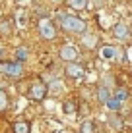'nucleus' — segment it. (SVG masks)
Segmentation results:
<instances>
[{
    "instance_id": "1a4fd4ad",
    "label": "nucleus",
    "mask_w": 132,
    "mask_h": 133,
    "mask_svg": "<svg viewBox=\"0 0 132 133\" xmlns=\"http://www.w3.org/2000/svg\"><path fill=\"white\" fill-rule=\"evenodd\" d=\"M82 43L85 44V48H95V46H97V43H99V37L93 35V33H84Z\"/></svg>"
},
{
    "instance_id": "6e6552de",
    "label": "nucleus",
    "mask_w": 132,
    "mask_h": 133,
    "mask_svg": "<svg viewBox=\"0 0 132 133\" xmlns=\"http://www.w3.org/2000/svg\"><path fill=\"white\" fill-rule=\"evenodd\" d=\"M101 58L103 60H117V48L111 46V44H105V46H101Z\"/></svg>"
},
{
    "instance_id": "f257e3e1",
    "label": "nucleus",
    "mask_w": 132,
    "mask_h": 133,
    "mask_svg": "<svg viewBox=\"0 0 132 133\" xmlns=\"http://www.w3.org/2000/svg\"><path fill=\"white\" fill-rule=\"evenodd\" d=\"M58 21H60V27L68 33H76V35H84L85 29H88V23H85L82 17L78 16H66V14H60L58 16Z\"/></svg>"
},
{
    "instance_id": "ddd939ff",
    "label": "nucleus",
    "mask_w": 132,
    "mask_h": 133,
    "mask_svg": "<svg viewBox=\"0 0 132 133\" xmlns=\"http://www.w3.org/2000/svg\"><path fill=\"white\" fill-rule=\"evenodd\" d=\"M113 97L119 100V102H124V100L128 98V91H126L124 87H119V89H117L115 93H113Z\"/></svg>"
},
{
    "instance_id": "7ed1b4c3",
    "label": "nucleus",
    "mask_w": 132,
    "mask_h": 133,
    "mask_svg": "<svg viewBox=\"0 0 132 133\" xmlns=\"http://www.w3.org/2000/svg\"><path fill=\"white\" fill-rule=\"evenodd\" d=\"M58 56H60V60H64L68 64H74L78 60L80 52H78V48H76L74 44H64V46H60V50H58Z\"/></svg>"
},
{
    "instance_id": "20e7f679",
    "label": "nucleus",
    "mask_w": 132,
    "mask_h": 133,
    "mask_svg": "<svg viewBox=\"0 0 132 133\" xmlns=\"http://www.w3.org/2000/svg\"><path fill=\"white\" fill-rule=\"evenodd\" d=\"M39 35L43 37V39H47V41H53L54 37H56V29H54V25L47 17L39 19Z\"/></svg>"
},
{
    "instance_id": "4468645a",
    "label": "nucleus",
    "mask_w": 132,
    "mask_h": 133,
    "mask_svg": "<svg viewBox=\"0 0 132 133\" xmlns=\"http://www.w3.org/2000/svg\"><path fill=\"white\" fill-rule=\"evenodd\" d=\"M68 6L72 10H84L88 6V0H68Z\"/></svg>"
},
{
    "instance_id": "9d476101",
    "label": "nucleus",
    "mask_w": 132,
    "mask_h": 133,
    "mask_svg": "<svg viewBox=\"0 0 132 133\" xmlns=\"http://www.w3.org/2000/svg\"><path fill=\"white\" fill-rule=\"evenodd\" d=\"M12 131L14 133H29L31 131V123L29 122H16L12 125Z\"/></svg>"
},
{
    "instance_id": "f03ea898",
    "label": "nucleus",
    "mask_w": 132,
    "mask_h": 133,
    "mask_svg": "<svg viewBox=\"0 0 132 133\" xmlns=\"http://www.w3.org/2000/svg\"><path fill=\"white\" fill-rule=\"evenodd\" d=\"M0 71H2L6 77H14V79H16V77L21 75V71H24V70H21V64L20 62L14 60V62H2V64H0Z\"/></svg>"
},
{
    "instance_id": "dca6fc26",
    "label": "nucleus",
    "mask_w": 132,
    "mask_h": 133,
    "mask_svg": "<svg viewBox=\"0 0 132 133\" xmlns=\"http://www.w3.org/2000/svg\"><path fill=\"white\" fill-rule=\"evenodd\" d=\"M105 106L109 108V110H113V112H117V110H120V106H122V102H119L115 97H111V100L105 104Z\"/></svg>"
},
{
    "instance_id": "f3484780",
    "label": "nucleus",
    "mask_w": 132,
    "mask_h": 133,
    "mask_svg": "<svg viewBox=\"0 0 132 133\" xmlns=\"http://www.w3.org/2000/svg\"><path fill=\"white\" fill-rule=\"evenodd\" d=\"M82 133H93V123L89 120H85L84 123H82Z\"/></svg>"
},
{
    "instance_id": "39448f33",
    "label": "nucleus",
    "mask_w": 132,
    "mask_h": 133,
    "mask_svg": "<svg viewBox=\"0 0 132 133\" xmlns=\"http://www.w3.org/2000/svg\"><path fill=\"white\" fill-rule=\"evenodd\" d=\"M113 37H115L117 41H122V43H126V41L132 39V33H130V27L124 23V21H119L115 27H113Z\"/></svg>"
},
{
    "instance_id": "f8f14e48",
    "label": "nucleus",
    "mask_w": 132,
    "mask_h": 133,
    "mask_svg": "<svg viewBox=\"0 0 132 133\" xmlns=\"http://www.w3.org/2000/svg\"><path fill=\"white\" fill-rule=\"evenodd\" d=\"M27 58H29V50H27L25 46H20V48H16V62H25Z\"/></svg>"
},
{
    "instance_id": "423d86ee",
    "label": "nucleus",
    "mask_w": 132,
    "mask_h": 133,
    "mask_svg": "<svg viewBox=\"0 0 132 133\" xmlns=\"http://www.w3.org/2000/svg\"><path fill=\"white\" fill-rule=\"evenodd\" d=\"M47 93H49V87H47V85H43V83H33V85H31V89H29V98L35 100V102H41V100L47 97Z\"/></svg>"
},
{
    "instance_id": "6ab92c4d",
    "label": "nucleus",
    "mask_w": 132,
    "mask_h": 133,
    "mask_svg": "<svg viewBox=\"0 0 132 133\" xmlns=\"http://www.w3.org/2000/svg\"><path fill=\"white\" fill-rule=\"evenodd\" d=\"M6 106H8V97H6V93H0V108L2 110H6Z\"/></svg>"
},
{
    "instance_id": "0eeeda50",
    "label": "nucleus",
    "mask_w": 132,
    "mask_h": 133,
    "mask_svg": "<svg viewBox=\"0 0 132 133\" xmlns=\"http://www.w3.org/2000/svg\"><path fill=\"white\" fill-rule=\"evenodd\" d=\"M66 75L68 77H72V79H84V75H85V70H84V66L82 64H68L66 66Z\"/></svg>"
},
{
    "instance_id": "aec40b11",
    "label": "nucleus",
    "mask_w": 132,
    "mask_h": 133,
    "mask_svg": "<svg viewBox=\"0 0 132 133\" xmlns=\"http://www.w3.org/2000/svg\"><path fill=\"white\" fill-rule=\"evenodd\" d=\"M128 56H130V58H132V48H130V54H128Z\"/></svg>"
},
{
    "instance_id": "2eb2a0df",
    "label": "nucleus",
    "mask_w": 132,
    "mask_h": 133,
    "mask_svg": "<svg viewBox=\"0 0 132 133\" xmlns=\"http://www.w3.org/2000/svg\"><path fill=\"white\" fill-rule=\"evenodd\" d=\"M60 91H62V83L58 79H54L53 83L49 85V93H51V95H56V93H60Z\"/></svg>"
},
{
    "instance_id": "9b49d317",
    "label": "nucleus",
    "mask_w": 132,
    "mask_h": 133,
    "mask_svg": "<svg viewBox=\"0 0 132 133\" xmlns=\"http://www.w3.org/2000/svg\"><path fill=\"white\" fill-rule=\"evenodd\" d=\"M111 97H113V95L109 93V89H107L105 85H101V87H99V89H97V98H99V102L107 104L109 100H111Z\"/></svg>"
},
{
    "instance_id": "a211bd4d",
    "label": "nucleus",
    "mask_w": 132,
    "mask_h": 133,
    "mask_svg": "<svg viewBox=\"0 0 132 133\" xmlns=\"http://www.w3.org/2000/svg\"><path fill=\"white\" fill-rule=\"evenodd\" d=\"M62 108H64V112L68 114V116H72V114H74V112H76V108H74V104H72V102H70V100H68V102H64V104H62Z\"/></svg>"
}]
</instances>
